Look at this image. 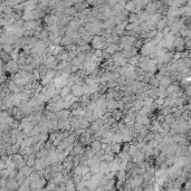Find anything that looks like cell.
I'll use <instances>...</instances> for the list:
<instances>
[{
  "label": "cell",
  "mask_w": 191,
  "mask_h": 191,
  "mask_svg": "<svg viewBox=\"0 0 191 191\" xmlns=\"http://www.w3.org/2000/svg\"><path fill=\"white\" fill-rule=\"evenodd\" d=\"M92 149H93L94 151H97L101 149V144L98 142H94L93 144H92Z\"/></svg>",
  "instance_id": "1"
},
{
  "label": "cell",
  "mask_w": 191,
  "mask_h": 191,
  "mask_svg": "<svg viewBox=\"0 0 191 191\" xmlns=\"http://www.w3.org/2000/svg\"><path fill=\"white\" fill-rule=\"evenodd\" d=\"M112 149H113V151H115V152H120V145H118V143H115Z\"/></svg>",
  "instance_id": "3"
},
{
  "label": "cell",
  "mask_w": 191,
  "mask_h": 191,
  "mask_svg": "<svg viewBox=\"0 0 191 191\" xmlns=\"http://www.w3.org/2000/svg\"><path fill=\"white\" fill-rule=\"evenodd\" d=\"M116 48H118L116 46L110 45V46H109V48L106 49V52H107V53H114V50H116Z\"/></svg>",
  "instance_id": "2"
}]
</instances>
